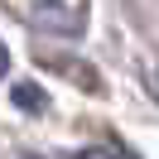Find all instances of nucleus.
<instances>
[{"instance_id": "1", "label": "nucleus", "mask_w": 159, "mask_h": 159, "mask_svg": "<svg viewBox=\"0 0 159 159\" xmlns=\"http://www.w3.org/2000/svg\"><path fill=\"white\" fill-rule=\"evenodd\" d=\"M15 106H20V111H43V92L24 82V87H15Z\"/></svg>"}, {"instance_id": "2", "label": "nucleus", "mask_w": 159, "mask_h": 159, "mask_svg": "<svg viewBox=\"0 0 159 159\" xmlns=\"http://www.w3.org/2000/svg\"><path fill=\"white\" fill-rule=\"evenodd\" d=\"M77 159H130L120 145H92V149H82Z\"/></svg>"}, {"instance_id": "3", "label": "nucleus", "mask_w": 159, "mask_h": 159, "mask_svg": "<svg viewBox=\"0 0 159 159\" xmlns=\"http://www.w3.org/2000/svg\"><path fill=\"white\" fill-rule=\"evenodd\" d=\"M5 72H10V48L0 43V77H5Z\"/></svg>"}]
</instances>
